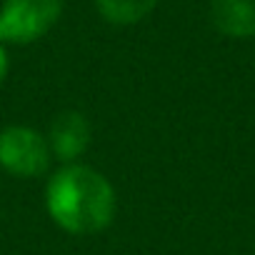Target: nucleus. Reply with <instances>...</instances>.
<instances>
[{"label":"nucleus","instance_id":"f257e3e1","mask_svg":"<svg viewBox=\"0 0 255 255\" xmlns=\"http://www.w3.org/2000/svg\"><path fill=\"white\" fill-rule=\"evenodd\" d=\"M48 213L68 233H100L115 215L113 185L88 165H65L48 183Z\"/></svg>","mask_w":255,"mask_h":255},{"label":"nucleus","instance_id":"f03ea898","mask_svg":"<svg viewBox=\"0 0 255 255\" xmlns=\"http://www.w3.org/2000/svg\"><path fill=\"white\" fill-rule=\"evenodd\" d=\"M63 0H5L0 10V43H33L60 18Z\"/></svg>","mask_w":255,"mask_h":255},{"label":"nucleus","instance_id":"7ed1b4c3","mask_svg":"<svg viewBox=\"0 0 255 255\" xmlns=\"http://www.w3.org/2000/svg\"><path fill=\"white\" fill-rule=\"evenodd\" d=\"M50 145L33 128L13 125L0 133V165L18 178H38L50 165Z\"/></svg>","mask_w":255,"mask_h":255},{"label":"nucleus","instance_id":"20e7f679","mask_svg":"<svg viewBox=\"0 0 255 255\" xmlns=\"http://www.w3.org/2000/svg\"><path fill=\"white\" fill-rule=\"evenodd\" d=\"M88 143H90V125L80 113L70 110V113H63L55 118V123L50 128V140H48L50 153L55 158L70 163L85 153Z\"/></svg>","mask_w":255,"mask_h":255},{"label":"nucleus","instance_id":"39448f33","mask_svg":"<svg viewBox=\"0 0 255 255\" xmlns=\"http://www.w3.org/2000/svg\"><path fill=\"white\" fill-rule=\"evenodd\" d=\"M210 20L228 38L255 35V0H213Z\"/></svg>","mask_w":255,"mask_h":255},{"label":"nucleus","instance_id":"423d86ee","mask_svg":"<svg viewBox=\"0 0 255 255\" xmlns=\"http://www.w3.org/2000/svg\"><path fill=\"white\" fill-rule=\"evenodd\" d=\"M158 0H95L100 15L115 25H133L143 20Z\"/></svg>","mask_w":255,"mask_h":255},{"label":"nucleus","instance_id":"0eeeda50","mask_svg":"<svg viewBox=\"0 0 255 255\" xmlns=\"http://www.w3.org/2000/svg\"><path fill=\"white\" fill-rule=\"evenodd\" d=\"M5 73H8V55H5V50H3V45H0V83H3V78H5Z\"/></svg>","mask_w":255,"mask_h":255}]
</instances>
